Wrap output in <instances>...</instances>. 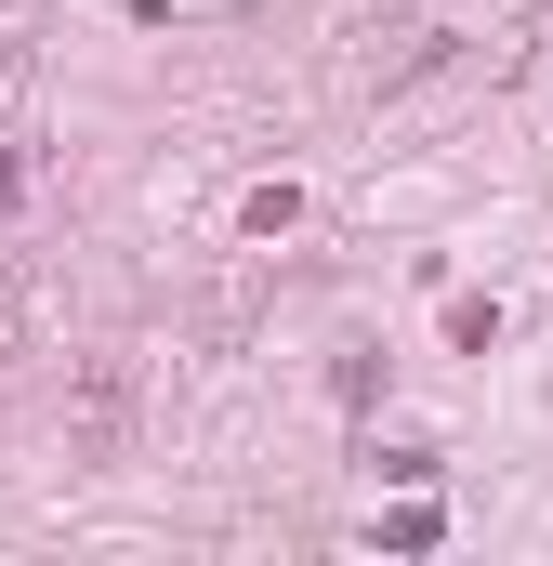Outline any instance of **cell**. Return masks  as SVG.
<instances>
[{
    "instance_id": "1",
    "label": "cell",
    "mask_w": 553,
    "mask_h": 566,
    "mask_svg": "<svg viewBox=\"0 0 553 566\" xmlns=\"http://www.w3.org/2000/svg\"><path fill=\"white\" fill-rule=\"evenodd\" d=\"M0 80H13V53H0Z\"/></svg>"
}]
</instances>
